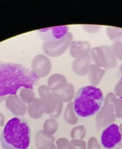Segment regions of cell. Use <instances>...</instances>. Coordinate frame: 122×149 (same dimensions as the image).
I'll list each match as a JSON object with an SVG mask.
<instances>
[{
  "label": "cell",
  "instance_id": "obj_1",
  "mask_svg": "<svg viewBox=\"0 0 122 149\" xmlns=\"http://www.w3.org/2000/svg\"><path fill=\"white\" fill-rule=\"evenodd\" d=\"M39 80L32 70L21 64L0 63V97L16 95L23 88L33 90Z\"/></svg>",
  "mask_w": 122,
  "mask_h": 149
},
{
  "label": "cell",
  "instance_id": "obj_8",
  "mask_svg": "<svg viewBox=\"0 0 122 149\" xmlns=\"http://www.w3.org/2000/svg\"><path fill=\"white\" fill-rule=\"evenodd\" d=\"M91 49L90 42L87 41H73L69 46V54L75 59L88 55Z\"/></svg>",
  "mask_w": 122,
  "mask_h": 149
},
{
  "label": "cell",
  "instance_id": "obj_16",
  "mask_svg": "<svg viewBox=\"0 0 122 149\" xmlns=\"http://www.w3.org/2000/svg\"><path fill=\"white\" fill-rule=\"evenodd\" d=\"M20 98L25 102H31L35 97V94L32 90L23 88L20 91Z\"/></svg>",
  "mask_w": 122,
  "mask_h": 149
},
{
  "label": "cell",
  "instance_id": "obj_17",
  "mask_svg": "<svg viewBox=\"0 0 122 149\" xmlns=\"http://www.w3.org/2000/svg\"><path fill=\"white\" fill-rule=\"evenodd\" d=\"M112 52L117 60L122 61V42L116 41L112 42L110 46Z\"/></svg>",
  "mask_w": 122,
  "mask_h": 149
},
{
  "label": "cell",
  "instance_id": "obj_12",
  "mask_svg": "<svg viewBox=\"0 0 122 149\" xmlns=\"http://www.w3.org/2000/svg\"><path fill=\"white\" fill-rule=\"evenodd\" d=\"M68 84L66 77L60 74H54L51 75L47 81V87L50 89H61Z\"/></svg>",
  "mask_w": 122,
  "mask_h": 149
},
{
  "label": "cell",
  "instance_id": "obj_21",
  "mask_svg": "<svg viewBox=\"0 0 122 149\" xmlns=\"http://www.w3.org/2000/svg\"><path fill=\"white\" fill-rule=\"evenodd\" d=\"M119 70V74H120L121 76L122 77V64H121L120 66H119V70Z\"/></svg>",
  "mask_w": 122,
  "mask_h": 149
},
{
  "label": "cell",
  "instance_id": "obj_13",
  "mask_svg": "<svg viewBox=\"0 0 122 149\" xmlns=\"http://www.w3.org/2000/svg\"><path fill=\"white\" fill-rule=\"evenodd\" d=\"M5 105L8 109L16 115H19L18 109L23 108L24 106L16 95L8 96L6 97Z\"/></svg>",
  "mask_w": 122,
  "mask_h": 149
},
{
  "label": "cell",
  "instance_id": "obj_3",
  "mask_svg": "<svg viewBox=\"0 0 122 149\" xmlns=\"http://www.w3.org/2000/svg\"><path fill=\"white\" fill-rule=\"evenodd\" d=\"M103 102V94L100 89L93 85L82 87L75 97L74 110L81 117H90L99 111Z\"/></svg>",
  "mask_w": 122,
  "mask_h": 149
},
{
  "label": "cell",
  "instance_id": "obj_4",
  "mask_svg": "<svg viewBox=\"0 0 122 149\" xmlns=\"http://www.w3.org/2000/svg\"><path fill=\"white\" fill-rule=\"evenodd\" d=\"M73 34L68 32L63 38L53 41L44 42L42 45L43 52L47 56L51 57H57L62 55L69 47L73 41Z\"/></svg>",
  "mask_w": 122,
  "mask_h": 149
},
{
  "label": "cell",
  "instance_id": "obj_6",
  "mask_svg": "<svg viewBox=\"0 0 122 149\" xmlns=\"http://www.w3.org/2000/svg\"><path fill=\"white\" fill-rule=\"evenodd\" d=\"M51 68V60L45 55H37L32 61V70L39 78H44L48 76Z\"/></svg>",
  "mask_w": 122,
  "mask_h": 149
},
{
  "label": "cell",
  "instance_id": "obj_7",
  "mask_svg": "<svg viewBox=\"0 0 122 149\" xmlns=\"http://www.w3.org/2000/svg\"><path fill=\"white\" fill-rule=\"evenodd\" d=\"M68 27L59 26L43 29L39 30V34L45 42L53 41L63 38L68 33Z\"/></svg>",
  "mask_w": 122,
  "mask_h": 149
},
{
  "label": "cell",
  "instance_id": "obj_9",
  "mask_svg": "<svg viewBox=\"0 0 122 149\" xmlns=\"http://www.w3.org/2000/svg\"><path fill=\"white\" fill-rule=\"evenodd\" d=\"M91 62L90 54L83 58L75 59L72 63V70L75 74L79 76H87Z\"/></svg>",
  "mask_w": 122,
  "mask_h": 149
},
{
  "label": "cell",
  "instance_id": "obj_14",
  "mask_svg": "<svg viewBox=\"0 0 122 149\" xmlns=\"http://www.w3.org/2000/svg\"><path fill=\"white\" fill-rule=\"evenodd\" d=\"M89 54L93 64L103 68L104 65V54L100 46L91 48Z\"/></svg>",
  "mask_w": 122,
  "mask_h": 149
},
{
  "label": "cell",
  "instance_id": "obj_19",
  "mask_svg": "<svg viewBox=\"0 0 122 149\" xmlns=\"http://www.w3.org/2000/svg\"><path fill=\"white\" fill-rule=\"evenodd\" d=\"M116 93L122 97V78H121L116 84L115 87Z\"/></svg>",
  "mask_w": 122,
  "mask_h": 149
},
{
  "label": "cell",
  "instance_id": "obj_15",
  "mask_svg": "<svg viewBox=\"0 0 122 149\" xmlns=\"http://www.w3.org/2000/svg\"><path fill=\"white\" fill-rule=\"evenodd\" d=\"M106 32L108 38L113 42L122 40V28L109 26L106 29Z\"/></svg>",
  "mask_w": 122,
  "mask_h": 149
},
{
  "label": "cell",
  "instance_id": "obj_2",
  "mask_svg": "<svg viewBox=\"0 0 122 149\" xmlns=\"http://www.w3.org/2000/svg\"><path fill=\"white\" fill-rule=\"evenodd\" d=\"M31 129L23 118L14 117L5 125L1 134V144L5 149H27L31 140Z\"/></svg>",
  "mask_w": 122,
  "mask_h": 149
},
{
  "label": "cell",
  "instance_id": "obj_10",
  "mask_svg": "<svg viewBox=\"0 0 122 149\" xmlns=\"http://www.w3.org/2000/svg\"><path fill=\"white\" fill-rule=\"evenodd\" d=\"M105 74V70L95 64L91 63L89 68L87 76L89 81L93 86L99 84Z\"/></svg>",
  "mask_w": 122,
  "mask_h": 149
},
{
  "label": "cell",
  "instance_id": "obj_5",
  "mask_svg": "<svg viewBox=\"0 0 122 149\" xmlns=\"http://www.w3.org/2000/svg\"><path fill=\"white\" fill-rule=\"evenodd\" d=\"M122 138L118 125L111 124L103 131L101 135V143L105 149H113L119 144Z\"/></svg>",
  "mask_w": 122,
  "mask_h": 149
},
{
  "label": "cell",
  "instance_id": "obj_18",
  "mask_svg": "<svg viewBox=\"0 0 122 149\" xmlns=\"http://www.w3.org/2000/svg\"><path fill=\"white\" fill-rule=\"evenodd\" d=\"M83 29L85 32L90 33H97L101 29V26L95 25H83Z\"/></svg>",
  "mask_w": 122,
  "mask_h": 149
},
{
  "label": "cell",
  "instance_id": "obj_11",
  "mask_svg": "<svg viewBox=\"0 0 122 149\" xmlns=\"http://www.w3.org/2000/svg\"><path fill=\"white\" fill-rule=\"evenodd\" d=\"M102 49L104 58V65L103 69L106 70L114 68L116 66L117 59L112 52L111 48L108 45L100 46Z\"/></svg>",
  "mask_w": 122,
  "mask_h": 149
},
{
  "label": "cell",
  "instance_id": "obj_22",
  "mask_svg": "<svg viewBox=\"0 0 122 149\" xmlns=\"http://www.w3.org/2000/svg\"><path fill=\"white\" fill-rule=\"evenodd\" d=\"M6 97H0V103H1V102H2L5 99V98H6Z\"/></svg>",
  "mask_w": 122,
  "mask_h": 149
},
{
  "label": "cell",
  "instance_id": "obj_20",
  "mask_svg": "<svg viewBox=\"0 0 122 149\" xmlns=\"http://www.w3.org/2000/svg\"><path fill=\"white\" fill-rule=\"evenodd\" d=\"M4 116L2 114L0 113V127H3L4 124Z\"/></svg>",
  "mask_w": 122,
  "mask_h": 149
}]
</instances>
